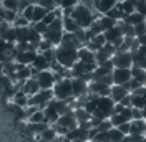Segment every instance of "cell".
<instances>
[{"mask_svg":"<svg viewBox=\"0 0 146 142\" xmlns=\"http://www.w3.org/2000/svg\"><path fill=\"white\" fill-rule=\"evenodd\" d=\"M0 74H3V64L0 63Z\"/></svg>","mask_w":146,"mask_h":142,"instance_id":"47","label":"cell"},{"mask_svg":"<svg viewBox=\"0 0 146 142\" xmlns=\"http://www.w3.org/2000/svg\"><path fill=\"white\" fill-rule=\"evenodd\" d=\"M78 61H83V63H95V53L86 50L85 46H82L78 50Z\"/></svg>","mask_w":146,"mask_h":142,"instance_id":"21","label":"cell"},{"mask_svg":"<svg viewBox=\"0 0 146 142\" xmlns=\"http://www.w3.org/2000/svg\"><path fill=\"white\" fill-rule=\"evenodd\" d=\"M0 5L7 10H12V12H17V5H18V0H2Z\"/></svg>","mask_w":146,"mask_h":142,"instance_id":"32","label":"cell"},{"mask_svg":"<svg viewBox=\"0 0 146 142\" xmlns=\"http://www.w3.org/2000/svg\"><path fill=\"white\" fill-rule=\"evenodd\" d=\"M73 35H75V38H76V40H78L83 46H85V43L88 41V40H86V30H83V28H78Z\"/></svg>","mask_w":146,"mask_h":142,"instance_id":"34","label":"cell"},{"mask_svg":"<svg viewBox=\"0 0 146 142\" xmlns=\"http://www.w3.org/2000/svg\"><path fill=\"white\" fill-rule=\"evenodd\" d=\"M116 2H121V0H116Z\"/></svg>","mask_w":146,"mask_h":142,"instance_id":"50","label":"cell"},{"mask_svg":"<svg viewBox=\"0 0 146 142\" xmlns=\"http://www.w3.org/2000/svg\"><path fill=\"white\" fill-rule=\"evenodd\" d=\"M40 55H42L50 64L55 63V48H50V50H46V51H43V53H40Z\"/></svg>","mask_w":146,"mask_h":142,"instance_id":"36","label":"cell"},{"mask_svg":"<svg viewBox=\"0 0 146 142\" xmlns=\"http://www.w3.org/2000/svg\"><path fill=\"white\" fill-rule=\"evenodd\" d=\"M138 41H139V45L146 46V33H143L141 36H138Z\"/></svg>","mask_w":146,"mask_h":142,"instance_id":"45","label":"cell"},{"mask_svg":"<svg viewBox=\"0 0 146 142\" xmlns=\"http://www.w3.org/2000/svg\"><path fill=\"white\" fill-rule=\"evenodd\" d=\"M63 25H62V18H55L53 22L46 27V30L43 32V35H42V40H45L48 43L52 45V46H58L60 43V40H62V36H63Z\"/></svg>","mask_w":146,"mask_h":142,"instance_id":"3","label":"cell"},{"mask_svg":"<svg viewBox=\"0 0 146 142\" xmlns=\"http://www.w3.org/2000/svg\"><path fill=\"white\" fill-rule=\"evenodd\" d=\"M36 5L43 7L46 12H52V10L56 9V7H55V3H53V0H36Z\"/></svg>","mask_w":146,"mask_h":142,"instance_id":"33","label":"cell"},{"mask_svg":"<svg viewBox=\"0 0 146 142\" xmlns=\"http://www.w3.org/2000/svg\"><path fill=\"white\" fill-rule=\"evenodd\" d=\"M50 48H53L52 45L48 43V41H45V40H42L40 43H38V46H36V53H43V51H46V50H50Z\"/></svg>","mask_w":146,"mask_h":142,"instance_id":"37","label":"cell"},{"mask_svg":"<svg viewBox=\"0 0 146 142\" xmlns=\"http://www.w3.org/2000/svg\"><path fill=\"white\" fill-rule=\"evenodd\" d=\"M36 83L40 89H52L55 84V78H53V73L50 70H45V71H40L38 74L35 76Z\"/></svg>","mask_w":146,"mask_h":142,"instance_id":"7","label":"cell"},{"mask_svg":"<svg viewBox=\"0 0 146 142\" xmlns=\"http://www.w3.org/2000/svg\"><path fill=\"white\" fill-rule=\"evenodd\" d=\"M133 30H135V36H141L143 33H146L145 32V22H141V23H136L135 27H133Z\"/></svg>","mask_w":146,"mask_h":142,"instance_id":"38","label":"cell"},{"mask_svg":"<svg viewBox=\"0 0 146 142\" xmlns=\"http://www.w3.org/2000/svg\"><path fill=\"white\" fill-rule=\"evenodd\" d=\"M145 88H146V84H145Z\"/></svg>","mask_w":146,"mask_h":142,"instance_id":"51","label":"cell"},{"mask_svg":"<svg viewBox=\"0 0 146 142\" xmlns=\"http://www.w3.org/2000/svg\"><path fill=\"white\" fill-rule=\"evenodd\" d=\"M98 22H100V25H101V30H103V33L106 32V30H110V28H113L118 22H115L113 18H110L106 17V15H101L100 18H98Z\"/></svg>","mask_w":146,"mask_h":142,"instance_id":"23","label":"cell"},{"mask_svg":"<svg viewBox=\"0 0 146 142\" xmlns=\"http://www.w3.org/2000/svg\"><path fill=\"white\" fill-rule=\"evenodd\" d=\"M55 61L62 64L63 68L70 70L75 63L78 61V50L65 48V46H55Z\"/></svg>","mask_w":146,"mask_h":142,"instance_id":"2","label":"cell"},{"mask_svg":"<svg viewBox=\"0 0 146 142\" xmlns=\"http://www.w3.org/2000/svg\"><path fill=\"white\" fill-rule=\"evenodd\" d=\"M145 71H146V68H145Z\"/></svg>","mask_w":146,"mask_h":142,"instance_id":"52","label":"cell"},{"mask_svg":"<svg viewBox=\"0 0 146 142\" xmlns=\"http://www.w3.org/2000/svg\"><path fill=\"white\" fill-rule=\"evenodd\" d=\"M28 25H30V22L23 15H17V18L12 23V27H15V28H23V27H28Z\"/></svg>","mask_w":146,"mask_h":142,"instance_id":"30","label":"cell"},{"mask_svg":"<svg viewBox=\"0 0 146 142\" xmlns=\"http://www.w3.org/2000/svg\"><path fill=\"white\" fill-rule=\"evenodd\" d=\"M30 66H32V68H35L38 73H40V71H45V70H50V63L46 61V60L40 53H36L35 60L32 61V64H30Z\"/></svg>","mask_w":146,"mask_h":142,"instance_id":"17","label":"cell"},{"mask_svg":"<svg viewBox=\"0 0 146 142\" xmlns=\"http://www.w3.org/2000/svg\"><path fill=\"white\" fill-rule=\"evenodd\" d=\"M121 22H123V23H126V25H131V27H135L136 23H141V22H145V18L141 17L138 12H133V13H129V15H125Z\"/></svg>","mask_w":146,"mask_h":142,"instance_id":"22","label":"cell"},{"mask_svg":"<svg viewBox=\"0 0 146 142\" xmlns=\"http://www.w3.org/2000/svg\"><path fill=\"white\" fill-rule=\"evenodd\" d=\"M135 10H136L138 13L146 20V0H136V3H135Z\"/></svg>","mask_w":146,"mask_h":142,"instance_id":"31","label":"cell"},{"mask_svg":"<svg viewBox=\"0 0 146 142\" xmlns=\"http://www.w3.org/2000/svg\"><path fill=\"white\" fill-rule=\"evenodd\" d=\"M62 25H63V32L65 33H75V32L80 28L72 17H62Z\"/></svg>","mask_w":146,"mask_h":142,"instance_id":"20","label":"cell"},{"mask_svg":"<svg viewBox=\"0 0 146 142\" xmlns=\"http://www.w3.org/2000/svg\"><path fill=\"white\" fill-rule=\"evenodd\" d=\"M73 114H75V119H76L78 124L90 122V119H91V114L85 109V107H76V109H73Z\"/></svg>","mask_w":146,"mask_h":142,"instance_id":"18","label":"cell"},{"mask_svg":"<svg viewBox=\"0 0 146 142\" xmlns=\"http://www.w3.org/2000/svg\"><path fill=\"white\" fill-rule=\"evenodd\" d=\"M28 27L32 28V30H35L36 33H40V35H43V32L46 30V25H45V23H42V22H36V23H30Z\"/></svg>","mask_w":146,"mask_h":142,"instance_id":"35","label":"cell"},{"mask_svg":"<svg viewBox=\"0 0 146 142\" xmlns=\"http://www.w3.org/2000/svg\"><path fill=\"white\" fill-rule=\"evenodd\" d=\"M129 93H128V89L125 88V86H121V84H113L111 88H110V96L108 98L116 104V103H119L121 99L125 98V96H128Z\"/></svg>","mask_w":146,"mask_h":142,"instance_id":"10","label":"cell"},{"mask_svg":"<svg viewBox=\"0 0 146 142\" xmlns=\"http://www.w3.org/2000/svg\"><path fill=\"white\" fill-rule=\"evenodd\" d=\"M53 99V91L52 89H40L38 93H35L33 96L28 98V106H35L40 111L45 109L46 104Z\"/></svg>","mask_w":146,"mask_h":142,"instance_id":"5","label":"cell"},{"mask_svg":"<svg viewBox=\"0 0 146 142\" xmlns=\"http://www.w3.org/2000/svg\"><path fill=\"white\" fill-rule=\"evenodd\" d=\"M138 56H141V58H146V46H143V45H139V48H138Z\"/></svg>","mask_w":146,"mask_h":142,"instance_id":"44","label":"cell"},{"mask_svg":"<svg viewBox=\"0 0 146 142\" xmlns=\"http://www.w3.org/2000/svg\"><path fill=\"white\" fill-rule=\"evenodd\" d=\"M55 18H56V15L53 13V10H52V12H46V15L43 17V20H42V23H45L46 27H48V25H50V23L53 22Z\"/></svg>","mask_w":146,"mask_h":142,"instance_id":"40","label":"cell"},{"mask_svg":"<svg viewBox=\"0 0 146 142\" xmlns=\"http://www.w3.org/2000/svg\"><path fill=\"white\" fill-rule=\"evenodd\" d=\"M38 137H42V139H45V141H48V142H53V139L56 137V132L53 131V127L50 126V127H46L45 131L38 135Z\"/></svg>","mask_w":146,"mask_h":142,"instance_id":"29","label":"cell"},{"mask_svg":"<svg viewBox=\"0 0 146 142\" xmlns=\"http://www.w3.org/2000/svg\"><path fill=\"white\" fill-rule=\"evenodd\" d=\"M72 94L73 98H82L88 94V83L82 78H72Z\"/></svg>","mask_w":146,"mask_h":142,"instance_id":"8","label":"cell"},{"mask_svg":"<svg viewBox=\"0 0 146 142\" xmlns=\"http://www.w3.org/2000/svg\"><path fill=\"white\" fill-rule=\"evenodd\" d=\"M145 32H146V20H145Z\"/></svg>","mask_w":146,"mask_h":142,"instance_id":"48","label":"cell"},{"mask_svg":"<svg viewBox=\"0 0 146 142\" xmlns=\"http://www.w3.org/2000/svg\"><path fill=\"white\" fill-rule=\"evenodd\" d=\"M36 51H17L15 50V60L13 61L18 64H23V66H30L32 61L35 60Z\"/></svg>","mask_w":146,"mask_h":142,"instance_id":"11","label":"cell"},{"mask_svg":"<svg viewBox=\"0 0 146 142\" xmlns=\"http://www.w3.org/2000/svg\"><path fill=\"white\" fill-rule=\"evenodd\" d=\"M111 80H113V84H126L128 81L131 80V71L125 70V68H113L111 71Z\"/></svg>","mask_w":146,"mask_h":142,"instance_id":"9","label":"cell"},{"mask_svg":"<svg viewBox=\"0 0 146 142\" xmlns=\"http://www.w3.org/2000/svg\"><path fill=\"white\" fill-rule=\"evenodd\" d=\"M145 129H146V121L145 119L129 121V134H135V135H145Z\"/></svg>","mask_w":146,"mask_h":142,"instance_id":"14","label":"cell"},{"mask_svg":"<svg viewBox=\"0 0 146 142\" xmlns=\"http://www.w3.org/2000/svg\"><path fill=\"white\" fill-rule=\"evenodd\" d=\"M20 91H23L28 98H30V96H33L35 93H38V91H40V86H38V83H36L35 78H28V80L23 81V86H22V89H20Z\"/></svg>","mask_w":146,"mask_h":142,"instance_id":"13","label":"cell"},{"mask_svg":"<svg viewBox=\"0 0 146 142\" xmlns=\"http://www.w3.org/2000/svg\"><path fill=\"white\" fill-rule=\"evenodd\" d=\"M78 3V0H62V3H60V9H73L75 5Z\"/></svg>","mask_w":146,"mask_h":142,"instance_id":"39","label":"cell"},{"mask_svg":"<svg viewBox=\"0 0 146 142\" xmlns=\"http://www.w3.org/2000/svg\"><path fill=\"white\" fill-rule=\"evenodd\" d=\"M116 5V0H98L95 2V10L100 13V15H105L108 10H111Z\"/></svg>","mask_w":146,"mask_h":142,"instance_id":"15","label":"cell"},{"mask_svg":"<svg viewBox=\"0 0 146 142\" xmlns=\"http://www.w3.org/2000/svg\"><path fill=\"white\" fill-rule=\"evenodd\" d=\"M53 3H55V7H56V9H60V3H62V0H53Z\"/></svg>","mask_w":146,"mask_h":142,"instance_id":"46","label":"cell"},{"mask_svg":"<svg viewBox=\"0 0 146 142\" xmlns=\"http://www.w3.org/2000/svg\"><path fill=\"white\" fill-rule=\"evenodd\" d=\"M119 104H121L123 107H131V99H129V94L121 99V101H119Z\"/></svg>","mask_w":146,"mask_h":142,"instance_id":"43","label":"cell"},{"mask_svg":"<svg viewBox=\"0 0 146 142\" xmlns=\"http://www.w3.org/2000/svg\"><path fill=\"white\" fill-rule=\"evenodd\" d=\"M60 46H65V48H73V50H80L83 45L75 38V35L73 33H63V36H62V40H60Z\"/></svg>","mask_w":146,"mask_h":142,"instance_id":"12","label":"cell"},{"mask_svg":"<svg viewBox=\"0 0 146 142\" xmlns=\"http://www.w3.org/2000/svg\"><path fill=\"white\" fill-rule=\"evenodd\" d=\"M105 15H106V17H110V18H113L115 22H121V20H123V17H125V15H123V12L119 10L118 5H115L111 10H108Z\"/></svg>","mask_w":146,"mask_h":142,"instance_id":"27","label":"cell"},{"mask_svg":"<svg viewBox=\"0 0 146 142\" xmlns=\"http://www.w3.org/2000/svg\"><path fill=\"white\" fill-rule=\"evenodd\" d=\"M116 129H118V131L123 134V135H128V134H129V122H125V124L118 126Z\"/></svg>","mask_w":146,"mask_h":142,"instance_id":"42","label":"cell"},{"mask_svg":"<svg viewBox=\"0 0 146 142\" xmlns=\"http://www.w3.org/2000/svg\"><path fill=\"white\" fill-rule=\"evenodd\" d=\"M27 122L28 124H40V122H43V111H40V109L35 111V112L27 119Z\"/></svg>","mask_w":146,"mask_h":142,"instance_id":"28","label":"cell"},{"mask_svg":"<svg viewBox=\"0 0 146 142\" xmlns=\"http://www.w3.org/2000/svg\"><path fill=\"white\" fill-rule=\"evenodd\" d=\"M95 2H98V0H93V3H95Z\"/></svg>","mask_w":146,"mask_h":142,"instance_id":"49","label":"cell"},{"mask_svg":"<svg viewBox=\"0 0 146 142\" xmlns=\"http://www.w3.org/2000/svg\"><path fill=\"white\" fill-rule=\"evenodd\" d=\"M10 101H12V104H15L17 107H22V109L28 106V96L23 93V91H17V93L12 96Z\"/></svg>","mask_w":146,"mask_h":142,"instance_id":"16","label":"cell"},{"mask_svg":"<svg viewBox=\"0 0 146 142\" xmlns=\"http://www.w3.org/2000/svg\"><path fill=\"white\" fill-rule=\"evenodd\" d=\"M136 119H143V111L136 109V107H131V121H136Z\"/></svg>","mask_w":146,"mask_h":142,"instance_id":"41","label":"cell"},{"mask_svg":"<svg viewBox=\"0 0 146 142\" xmlns=\"http://www.w3.org/2000/svg\"><path fill=\"white\" fill-rule=\"evenodd\" d=\"M2 40H5L7 43H15V41H17V30H15V27L10 25L9 30L2 35Z\"/></svg>","mask_w":146,"mask_h":142,"instance_id":"25","label":"cell"},{"mask_svg":"<svg viewBox=\"0 0 146 142\" xmlns=\"http://www.w3.org/2000/svg\"><path fill=\"white\" fill-rule=\"evenodd\" d=\"M53 98L58 101H66V99L73 98L72 94V78H63V80L56 81L53 84Z\"/></svg>","mask_w":146,"mask_h":142,"instance_id":"4","label":"cell"},{"mask_svg":"<svg viewBox=\"0 0 146 142\" xmlns=\"http://www.w3.org/2000/svg\"><path fill=\"white\" fill-rule=\"evenodd\" d=\"M129 99H131V107H136V109H143L146 104V99L143 96H138V94L129 93Z\"/></svg>","mask_w":146,"mask_h":142,"instance_id":"26","label":"cell"},{"mask_svg":"<svg viewBox=\"0 0 146 142\" xmlns=\"http://www.w3.org/2000/svg\"><path fill=\"white\" fill-rule=\"evenodd\" d=\"M111 63H113V68L129 70L133 66V56H131L129 51H116V53L111 56Z\"/></svg>","mask_w":146,"mask_h":142,"instance_id":"6","label":"cell"},{"mask_svg":"<svg viewBox=\"0 0 146 142\" xmlns=\"http://www.w3.org/2000/svg\"><path fill=\"white\" fill-rule=\"evenodd\" d=\"M46 15V10L40 5H33L32 7V17H30V23H36V22H42L43 17Z\"/></svg>","mask_w":146,"mask_h":142,"instance_id":"19","label":"cell"},{"mask_svg":"<svg viewBox=\"0 0 146 142\" xmlns=\"http://www.w3.org/2000/svg\"><path fill=\"white\" fill-rule=\"evenodd\" d=\"M100 17L101 15L98 12H93V10L86 9L82 3H76L75 9H73V12H72V18L76 22V25L80 28H83V30H86L96 18H100Z\"/></svg>","mask_w":146,"mask_h":142,"instance_id":"1","label":"cell"},{"mask_svg":"<svg viewBox=\"0 0 146 142\" xmlns=\"http://www.w3.org/2000/svg\"><path fill=\"white\" fill-rule=\"evenodd\" d=\"M108 60H111V56H110L103 48H100L98 51H95V63L100 66V64H103V63H106Z\"/></svg>","mask_w":146,"mask_h":142,"instance_id":"24","label":"cell"}]
</instances>
